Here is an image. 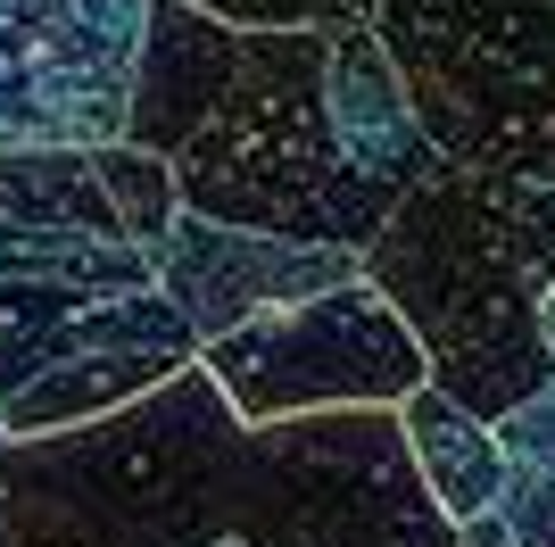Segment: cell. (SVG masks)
<instances>
[{"mask_svg":"<svg viewBox=\"0 0 555 547\" xmlns=\"http://www.w3.org/2000/svg\"><path fill=\"white\" fill-rule=\"evenodd\" d=\"M0 523L17 547H456L398 407L241 423L208 365L9 440Z\"/></svg>","mask_w":555,"mask_h":547,"instance_id":"cell-1","label":"cell"},{"mask_svg":"<svg viewBox=\"0 0 555 547\" xmlns=\"http://www.w3.org/2000/svg\"><path fill=\"white\" fill-rule=\"evenodd\" d=\"M125 141L191 216L357 257L440 166L373 25L249 34L183 0L150 9Z\"/></svg>","mask_w":555,"mask_h":547,"instance_id":"cell-2","label":"cell"},{"mask_svg":"<svg viewBox=\"0 0 555 547\" xmlns=\"http://www.w3.org/2000/svg\"><path fill=\"white\" fill-rule=\"evenodd\" d=\"M199 365L100 150H0V423L42 440Z\"/></svg>","mask_w":555,"mask_h":547,"instance_id":"cell-3","label":"cell"},{"mask_svg":"<svg viewBox=\"0 0 555 547\" xmlns=\"http://www.w3.org/2000/svg\"><path fill=\"white\" fill-rule=\"evenodd\" d=\"M365 282L415 332L431 390L506 423L555 382V191L481 166H431L365 241Z\"/></svg>","mask_w":555,"mask_h":547,"instance_id":"cell-4","label":"cell"},{"mask_svg":"<svg viewBox=\"0 0 555 547\" xmlns=\"http://www.w3.org/2000/svg\"><path fill=\"white\" fill-rule=\"evenodd\" d=\"M373 34L448 166L555 191V0H382Z\"/></svg>","mask_w":555,"mask_h":547,"instance_id":"cell-5","label":"cell"},{"mask_svg":"<svg viewBox=\"0 0 555 547\" xmlns=\"http://www.w3.org/2000/svg\"><path fill=\"white\" fill-rule=\"evenodd\" d=\"M216 390L232 398L241 423H299V415H348V407H406L431 365L415 332L365 274L340 291H315L299 307L241 323L199 348Z\"/></svg>","mask_w":555,"mask_h":547,"instance_id":"cell-6","label":"cell"},{"mask_svg":"<svg viewBox=\"0 0 555 547\" xmlns=\"http://www.w3.org/2000/svg\"><path fill=\"white\" fill-rule=\"evenodd\" d=\"M158 0H0V150L125 141Z\"/></svg>","mask_w":555,"mask_h":547,"instance_id":"cell-7","label":"cell"},{"mask_svg":"<svg viewBox=\"0 0 555 547\" xmlns=\"http://www.w3.org/2000/svg\"><path fill=\"white\" fill-rule=\"evenodd\" d=\"M158 257V282L175 298V316L191 323V341L208 348L241 323L274 316V307H299L315 291H340L365 274L357 250H315V241H274V232H241V225H208L175 207L166 232L150 241Z\"/></svg>","mask_w":555,"mask_h":547,"instance_id":"cell-8","label":"cell"},{"mask_svg":"<svg viewBox=\"0 0 555 547\" xmlns=\"http://www.w3.org/2000/svg\"><path fill=\"white\" fill-rule=\"evenodd\" d=\"M398 432H406V456H415L423 489L448 523H473V514H498L506 498V448H498V423L464 415L448 390L423 382L406 407H398Z\"/></svg>","mask_w":555,"mask_h":547,"instance_id":"cell-9","label":"cell"},{"mask_svg":"<svg viewBox=\"0 0 555 547\" xmlns=\"http://www.w3.org/2000/svg\"><path fill=\"white\" fill-rule=\"evenodd\" d=\"M498 448H506V498H498V514H506L514 547H555V382L498 423Z\"/></svg>","mask_w":555,"mask_h":547,"instance_id":"cell-10","label":"cell"},{"mask_svg":"<svg viewBox=\"0 0 555 547\" xmlns=\"http://www.w3.org/2000/svg\"><path fill=\"white\" fill-rule=\"evenodd\" d=\"M183 9H208L249 34H307V25H373L382 0H183Z\"/></svg>","mask_w":555,"mask_h":547,"instance_id":"cell-11","label":"cell"},{"mask_svg":"<svg viewBox=\"0 0 555 547\" xmlns=\"http://www.w3.org/2000/svg\"><path fill=\"white\" fill-rule=\"evenodd\" d=\"M456 547H514L506 514H473V523H456Z\"/></svg>","mask_w":555,"mask_h":547,"instance_id":"cell-12","label":"cell"},{"mask_svg":"<svg viewBox=\"0 0 555 547\" xmlns=\"http://www.w3.org/2000/svg\"><path fill=\"white\" fill-rule=\"evenodd\" d=\"M547 341H555V291H547Z\"/></svg>","mask_w":555,"mask_h":547,"instance_id":"cell-13","label":"cell"},{"mask_svg":"<svg viewBox=\"0 0 555 547\" xmlns=\"http://www.w3.org/2000/svg\"><path fill=\"white\" fill-rule=\"evenodd\" d=\"M0 456H9V423H0Z\"/></svg>","mask_w":555,"mask_h":547,"instance_id":"cell-14","label":"cell"},{"mask_svg":"<svg viewBox=\"0 0 555 547\" xmlns=\"http://www.w3.org/2000/svg\"><path fill=\"white\" fill-rule=\"evenodd\" d=\"M0 547H17V539H9V523H0Z\"/></svg>","mask_w":555,"mask_h":547,"instance_id":"cell-15","label":"cell"}]
</instances>
